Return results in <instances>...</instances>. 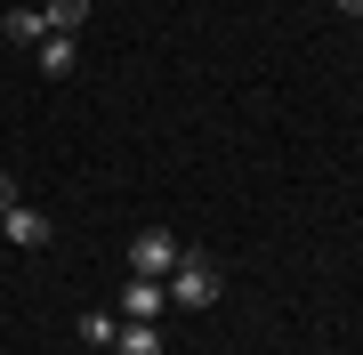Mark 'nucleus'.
Instances as JSON below:
<instances>
[{"mask_svg":"<svg viewBox=\"0 0 363 355\" xmlns=\"http://www.w3.org/2000/svg\"><path fill=\"white\" fill-rule=\"evenodd\" d=\"M169 307H218V291H226V275H218V266H210L202 259V250H186V259L178 266H169Z\"/></svg>","mask_w":363,"mask_h":355,"instance_id":"f257e3e1","label":"nucleus"},{"mask_svg":"<svg viewBox=\"0 0 363 355\" xmlns=\"http://www.w3.org/2000/svg\"><path fill=\"white\" fill-rule=\"evenodd\" d=\"M186 259V242L169 235V226H145V235L130 242V275H154V283H169V266Z\"/></svg>","mask_w":363,"mask_h":355,"instance_id":"f03ea898","label":"nucleus"},{"mask_svg":"<svg viewBox=\"0 0 363 355\" xmlns=\"http://www.w3.org/2000/svg\"><path fill=\"white\" fill-rule=\"evenodd\" d=\"M0 235H9L16 250H49V210H33V202H16V210H0Z\"/></svg>","mask_w":363,"mask_h":355,"instance_id":"7ed1b4c3","label":"nucleus"},{"mask_svg":"<svg viewBox=\"0 0 363 355\" xmlns=\"http://www.w3.org/2000/svg\"><path fill=\"white\" fill-rule=\"evenodd\" d=\"M121 307H130V323H162L169 315V291L154 275H130V291H121Z\"/></svg>","mask_w":363,"mask_h":355,"instance_id":"20e7f679","label":"nucleus"},{"mask_svg":"<svg viewBox=\"0 0 363 355\" xmlns=\"http://www.w3.org/2000/svg\"><path fill=\"white\" fill-rule=\"evenodd\" d=\"M81 65V49H73V33H49V40H40V73H49V81H65Z\"/></svg>","mask_w":363,"mask_h":355,"instance_id":"39448f33","label":"nucleus"},{"mask_svg":"<svg viewBox=\"0 0 363 355\" xmlns=\"http://www.w3.org/2000/svg\"><path fill=\"white\" fill-rule=\"evenodd\" d=\"M0 33L25 40V49H40V40H49V16H40V9H9V16H0Z\"/></svg>","mask_w":363,"mask_h":355,"instance_id":"423d86ee","label":"nucleus"},{"mask_svg":"<svg viewBox=\"0 0 363 355\" xmlns=\"http://www.w3.org/2000/svg\"><path fill=\"white\" fill-rule=\"evenodd\" d=\"M113 355H162V323H121L113 331Z\"/></svg>","mask_w":363,"mask_h":355,"instance_id":"0eeeda50","label":"nucleus"},{"mask_svg":"<svg viewBox=\"0 0 363 355\" xmlns=\"http://www.w3.org/2000/svg\"><path fill=\"white\" fill-rule=\"evenodd\" d=\"M40 16H49V33H81L89 25V0H40Z\"/></svg>","mask_w":363,"mask_h":355,"instance_id":"6e6552de","label":"nucleus"},{"mask_svg":"<svg viewBox=\"0 0 363 355\" xmlns=\"http://www.w3.org/2000/svg\"><path fill=\"white\" fill-rule=\"evenodd\" d=\"M113 331H121V323L105 315V307H89V315H81V339H89V347H113Z\"/></svg>","mask_w":363,"mask_h":355,"instance_id":"1a4fd4ad","label":"nucleus"},{"mask_svg":"<svg viewBox=\"0 0 363 355\" xmlns=\"http://www.w3.org/2000/svg\"><path fill=\"white\" fill-rule=\"evenodd\" d=\"M0 210H16V178L9 170H0Z\"/></svg>","mask_w":363,"mask_h":355,"instance_id":"9d476101","label":"nucleus"},{"mask_svg":"<svg viewBox=\"0 0 363 355\" xmlns=\"http://www.w3.org/2000/svg\"><path fill=\"white\" fill-rule=\"evenodd\" d=\"M339 9H347V16H355V25H363V0H339Z\"/></svg>","mask_w":363,"mask_h":355,"instance_id":"9b49d317","label":"nucleus"}]
</instances>
